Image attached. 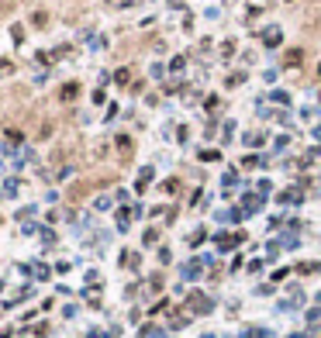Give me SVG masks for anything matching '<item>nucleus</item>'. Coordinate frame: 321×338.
Returning a JSON list of instances; mask_svg holds the SVG:
<instances>
[{"mask_svg": "<svg viewBox=\"0 0 321 338\" xmlns=\"http://www.w3.org/2000/svg\"><path fill=\"white\" fill-rule=\"evenodd\" d=\"M10 35H14L17 42H24V28H21V24H14V28H10Z\"/></svg>", "mask_w": 321, "mask_h": 338, "instance_id": "obj_7", "label": "nucleus"}, {"mask_svg": "<svg viewBox=\"0 0 321 338\" xmlns=\"http://www.w3.org/2000/svg\"><path fill=\"white\" fill-rule=\"evenodd\" d=\"M318 76H321V66H318Z\"/></svg>", "mask_w": 321, "mask_h": 338, "instance_id": "obj_8", "label": "nucleus"}, {"mask_svg": "<svg viewBox=\"0 0 321 338\" xmlns=\"http://www.w3.org/2000/svg\"><path fill=\"white\" fill-rule=\"evenodd\" d=\"M31 24H35V28H45V24H49V17H45V10H35V17H31Z\"/></svg>", "mask_w": 321, "mask_h": 338, "instance_id": "obj_4", "label": "nucleus"}, {"mask_svg": "<svg viewBox=\"0 0 321 338\" xmlns=\"http://www.w3.org/2000/svg\"><path fill=\"white\" fill-rule=\"evenodd\" d=\"M301 63H304V49H290V52L283 56V66H287V69L301 66Z\"/></svg>", "mask_w": 321, "mask_h": 338, "instance_id": "obj_2", "label": "nucleus"}, {"mask_svg": "<svg viewBox=\"0 0 321 338\" xmlns=\"http://www.w3.org/2000/svg\"><path fill=\"white\" fill-rule=\"evenodd\" d=\"M3 135L10 138V141H21V138H24V135H21V132H17V128H7V132H3Z\"/></svg>", "mask_w": 321, "mask_h": 338, "instance_id": "obj_6", "label": "nucleus"}, {"mask_svg": "<svg viewBox=\"0 0 321 338\" xmlns=\"http://www.w3.org/2000/svg\"><path fill=\"white\" fill-rule=\"evenodd\" d=\"M280 38H283L280 28H266V31H262V42H266V45H280Z\"/></svg>", "mask_w": 321, "mask_h": 338, "instance_id": "obj_3", "label": "nucleus"}, {"mask_svg": "<svg viewBox=\"0 0 321 338\" xmlns=\"http://www.w3.org/2000/svg\"><path fill=\"white\" fill-rule=\"evenodd\" d=\"M7 72H14V63L10 59H0V76H7Z\"/></svg>", "mask_w": 321, "mask_h": 338, "instance_id": "obj_5", "label": "nucleus"}, {"mask_svg": "<svg viewBox=\"0 0 321 338\" xmlns=\"http://www.w3.org/2000/svg\"><path fill=\"white\" fill-rule=\"evenodd\" d=\"M76 97H80V83H63L59 100H63V104H69V100H76Z\"/></svg>", "mask_w": 321, "mask_h": 338, "instance_id": "obj_1", "label": "nucleus"}]
</instances>
